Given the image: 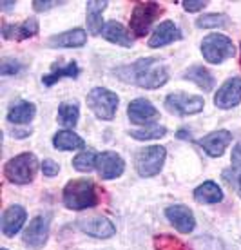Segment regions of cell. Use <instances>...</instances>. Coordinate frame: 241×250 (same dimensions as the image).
<instances>
[{
    "label": "cell",
    "mask_w": 241,
    "mask_h": 250,
    "mask_svg": "<svg viewBox=\"0 0 241 250\" xmlns=\"http://www.w3.org/2000/svg\"><path fill=\"white\" fill-rule=\"evenodd\" d=\"M116 75L120 80L136 83L143 89H158L169 80L167 67L156 58H142L132 65L116 69Z\"/></svg>",
    "instance_id": "1"
},
{
    "label": "cell",
    "mask_w": 241,
    "mask_h": 250,
    "mask_svg": "<svg viewBox=\"0 0 241 250\" xmlns=\"http://www.w3.org/2000/svg\"><path fill=\"white\" fill-rule=\"evenodd\" d=\"M98 203V196L93 182L89 180H71L64 188V205L71 210L91 208Z\"/></svg>",
    "instance_id": "2"
},
{
    "label": "cell",
    "mask_w": 241,
    "mask_h": 250,
    "mask_svg": "<svg viewBox=\"0 0 241 250\" xmlns=\"http://www.w3.org/2000/svg\"><path fill=\"white\" fill-rule=\"evenodd\" d=\"M38 169V160L35 154L31 152H24V154H19V156L11 158L9 162L6 163V169H4V174L11 183H17V185H25V183H31L35 174H37Z\"/></svg>",
    "instance_id": "3"
},
{
    "label": "cell",
    "mask_w": 241,
    "mask_h": 250,
    "mask_svg": "<svg viewBox=\"0 0 241 250\" xmlns=\"http://www.w3.org/2000/svg\"><path fill=\"white\" fill-rule=\"evenodd\" d=\"M236 53V47L232 40L219 33H210L203 38L201 42V55L207 62L210 63H221L227 58H232Z\"/></svg>",
    "instance_id": "4"
},
{
    "label": "cell",
    "mask_w": 241,
    "mask_h": 250,
    "mask_svg": "<svg viewBox=\"0 0 241 250\" xmlns=\"http://www.w3.org/2000/svg\"><path fill=\"white\" fill-rule=\"evenodd\" d=\"M118 96L116 93H112L105 87H94L93 91H89L87 94V105L89 109L96 114V118L111 122L116 114L118 109Z\"/></svg>",
    "instance_id": "5"
},
{
    "label": "cell",
    "mask_w": 241,
    "mask_h": 250,
    "mask_svg": "<svg viewBox=\"0 0 241 250\" xmlns=\"http://www.w3.org/2000/svg\"><path fill=\"white\" fill-rule=\"evenodd\" d=\"M165 147H160V145H151V147H145L136 154V170L142 178H151V176H156L163 167V162H165Z\"/></svg>",
    "instance_id": "6"
},
{
    "label": "cell",
    "mask_w": 241,
    "mask_h": 250,
    "mask_svg": "<svg viewBox=\"0 0 241 250\" xmlns=\"http://www.w3.org/2000/svg\"><path fill=\"white\" fill-rule=\"evenodd\" d=\"M160 13L161 7L156 2H138L134 9H132V15H131L129 29L136 37H143Z\"/></svg>",
    "instance_id": "7"
},
{
    "label": "cell",
    "mask_w": 241,
    "mask_h": 250,
    "mask_svg": "<svg viewBox=\"0 0 241 250\" xmlns=\"http://www.w3.org/2000/svg\"><path fill=\"white\" fill-rule=\"evenodd\" d=\"M205 102L201 96L187 93H173L165 98V107L167 111L179 116H189V114H198L203 111Z\"/></svg>",
    "instance_id": "8"
},
{
    "label": "cell",
    "mask_w": 241,
    "mask_h": 250,
    "mask_svg": "<svg viewBox=\"0 0 241 250\" xmlns=\"http://www.w3.org/2000/svg\"><path fill=\"white\" fill-rule=\"evenodd\" d=\"M96 170H98L100 178L104 180H114L118 176L124 174L125 170V162L124 158L112 152V150H105L96 158Z\"/></svg>",
    "instance_id": "9"
},
{
    "label": "cell",
    "mask_w": 241,
    "mask_h": 250,
    "mask_svg": "<svg viewBox=\"0 0 241 250\" xmlns=\"http://www.w3.org/2000/svg\"><path fill=\"white\" fill-rule=\"evenodd\" d=\"M241 102V78H229L218 89L216 96H214V104L219 109H232Z\"/></svg>",
    "instance_id": "10"
},
{
    "label": "cell",
    "mask_w": 241,
    "mask_h": 250,
    "mask_svg": "<svg viewBox=\"0 0 241 250\" xmlns=\"http://www.w3.org/2000/svg\"><path fill=\"white\" fill-rule=\"evenodd\" d=\"M165 216L167 219L174 225L176 230H179L181 234H189V232L194 230L196 227V219H194V214L189 207L185 205H173L165 210Z\"/></svg>",
    "instance_id": "11"
},
{
    "label": "cell",
    "mask_w": 241,
    "mask_h": 250,
    "mask_svg": "<svg viewBox=\"0 0 241 250\" xmlns=\"http://www.w3.org/2000/svg\"><path fill=\"white\" fill-rule=\"evenodd\" d=\"M232 142V134L229 131H216V132H210L207 136H203L199 140L198 144L203 147V150L212 158H219L223 156L225 149L229 147V144Z\"/></svg>",
    "instance_id": "12"
},
{
    "label": "cell",
    "mask_w": 241,
    "mask_h": 250,
    "mask_svg": "<svg viewBox=\"0 0 241 250\" xmlns=\"http://www.w3.org/2000/svg\"><path fill=\"white\" fill-rule=\"evenodd\" d=\"M47 234H49V219L45 218V216H37L29 223V227L25 229L24 241L25 245H29L33 249H40L45 243Z\"/></svg>",
    "instance_id": "13"
},
{
    "label": "cell",
    "mask_w": 241,
    "mask_h": 250,
    "mask_svg": "<svg viewBox=\"0 0 241 250\" xmlns=\"http://www.w3.org/2000/svg\"><path fill=\"white\" fill-rule=\"evenodd\" d=\"M127 114L132 124H142L147 125L154 118H158V109L145 98H136L132 100L127 107Z\"/></svg>",
    "instance_id": "14"
},
{
    "label": "cell",
    "mask_w": 241,
    "mask_h": 250,
    "mask_svg": "<svg viewBox=\"0 0 241 250\" xmlns=\"http://www.w3.org/2000/svg\"><path fill=\"white\" fill-rule=\"evenodd\" d=\"M179 38H181V31H179L178 25L171 20H165L153 31V35L149 38V47H163V45L173 44Z\"/></svg>",
    "instance_id": "15"
},
{
    "label": "cell",
    "mask_w": 241,
    "mask_h": 250,
    "mask_svg": "<svg viewBox=\"0 0 241 250\" xmlns=\"http://www.w3.org/2000/svg\"><path fill=\"white\" fill-rule=\"evenodd\" d=\"M80 230L93 236V238L100 239H107L116 234V227L112 225L107 218H102V216H96V218H89V219H82L80 221Z\"/></svg>",
    "instance_id": "16"
},
{
    "label": "cell",
    "mask_w": 241,
    "mask_h": 250,
    "mask_svg": "<svg viewBox=\"0 0 241 250\" xmlns=\"http://www.w3.org/2000/svg\"><path fill=\"white\" fill-rule=\"evenodd\" d=\"M25 210L20 205H11L2 214V232L7 238H13L17 232L24 227Z\"/></svg>",
    "instance_id": "17"
},
{
    "label": "cell",
    "mask_w": 241,
    "mask_h": 250,
    "mask_svg": "<svg viewBox=\"0 0 241 250\" xmlns=\"http://www.w3.org/2000/svg\"><path fill=\"white\" fill-rule=\"evenodd\" d=\"M87 42V33L80 27L71 29V31L60 33L49 38V47H82Z\"/></svg>",
    "instance_id": "18"
},
{
    "label": "cell",
    "mask_w": 241,
    "mask_h": 250,
    "mask_svg": "<svg viewBox=\"0 0 241 250\" xmlns=\"http://www.w3.org/2000/svg\"><path fill=\"white\" fill-rule=\"evenodd\" d=\"M102 37L105 40H109L111 44L122 45V47H131L132 45V37H131L129 31L120 22H107L104 25Z\"/></svg>",
    "instance_id": "19"
},
{
    "label": "cell",
    "mask_w": 241,
    "mask_h": 250,
    "mask_svg": "<svg viewBox=\"0 0 241 250\" xmlns=\"http://www.w3.org/2000/svg\"><path fill=\"white\" fill-rule=\"evenodd\" d=\"M37 33H38L37 19H27L24 24H20V25L6 24L2 27V35H4V38H7V40H11V38L25 40V38H29V37H35Z\"/></svg>",
    "instance_id": "20"
},
{
    "label": "cell",
    "mask_w": 241,
    "mask_h": 250,
    "mask_svg": "<svg viewBox=\"0 0 241 250\" xmlns=\"http://www.w3.org/2000/svg\"><path fill=\"white\" fill-rule=\"evenodd\" d=\"M109 2H87V29L93 33V35H100L104 31V25H102V13L105 11Z\"/></svg>",
    "instance_id": "21"
},
{
    "label": "cell",
    "mask_w": 241,
    "mask_h": 250,
    "mask_svg": "<svg viewBox=\"0 0 241 250\" xmlns=\"http://www.w3.org/2000/svg\"><path fill=\"white\" fill-rule=\"evenodd\" d=\"M183 78L194 82L203 91H210V89L214 87V76L210 75V71L205 69L203 65H192V67H189L183 73Z\"/></svg>",
    "instance_id": "22"
},
{
    "label": "cell",
    "mask_w": 241,
    "mask_h": 250,
    "mask_svg": "<svg viewBox=\"0 0 241 250\" xmlns=\"http://www.w3.org/2000/svg\"><path fill=\"white\" fill-rule=\"evenodd\" d=\"M35 114H37V107L31 102H19L9 109L7 120L11 124H27L35 118Z\"/></svg>",
    "instance_id": "23"
},
{
    "label": "cell",
    "mask_w": 241,
    "mask_h": 250,
    "mask_svg": "<svg viewBox=\"0 0 241 250\" xmlns=\"http://www.w3.org/2000/svg\"><path fill=\"white\" fill-rule=\"evenodd\" d=\"M53 145L60 150H78L86 147V142L73 131H58L53 138Z\"/></svg>",
    "instance_id": "24"
},
{
    "label": "cell",
    "mask_w": 241,
    "mask_h": 250,
    "mask_svg": "<svg viewBox=\"0 0 241 250\" xmlns=\"http://www.w3.org/2000/svg\"><path fill=\"white\" fill-rule=\"evenodd\" d=\"M194 200L198 203H219L223 200V192L221 188L218 187V183L214 182H205L203 185H199L196 190H194Z\"/></svg>",
    "instance_id": "25"
},
{
    "label": "cell",
    "mask_w": 241,
    "mask_h": 250,
    "mask_svg": "<svg viewBox=\"0 0 241 250\" xmlns=\"http://www.w3.org/2000/svg\"><path fill=\"white\" fill-rule=\"evenodd\" d=\"M78 73H80V69H78L76 62H69L66 67H55L53 69V73L42 76V82L45 83V85H53V83L58 82L60 78H76Z\"/></svg>",
    "instance_id": "26"
},
{
    "label": "cell",
    "mask_w": 241,
    "mask_h": 250,
    "mask_svg": "<svg viewBox=\"0 0 241 250\" xmlns=\"http://www.w3.org/2000/svg\"><path fill=\"white\" fill-rule=\"evenodd\" d=\"M78 116H80V111H78V105L76 104H69V102H64L58 107V120L64 127H69L73 129L74 125L78 124Z\"/></svg>",
    "instance_id": "27"
},
{
    "label": "cell",
    "mask_w": 241,
    "mask_h": 250,
    "mask_svg": "<svg viewBox=\"0 0 241 250\" xmlns=\"http://www.w3.org/2000/svg\"><path fill=\"white\" fill-rule=\"evenodd\" d=\"M96 158L98 154H94L93 150H84L73 160V167L80 172H91L96 167Z\"/></svg>",
    "instance_id": "28"
},
{
    "label": "cell",
    "mask_w": 241,
    "mask_h": 250,
    "mask_svg": "<svg viewBox=\"0 0 241 250\" xmlns=\"http://www.w3.org/2000/svg\"><path fill=\"white\" fill-rule=\"evenodd\" d=\"M229 24L227 15H218V13H210V15H203L196 20V25L201 29H218V27H225Z\"/></svg>",
    "instance_id": "29"
},
{
    "label": "cell",
    "mask_w": 241,
    "mask_h": 250,
    "mask_svg": "<svg viewBox=\"0 0 241 250\" xmlns=\"http://www.w3.org/2000/svg\"><path fill=\"white\" fill-rule=\"evenodd\" d=\"M154 245H156V250H189L179 239L173 238V236H169V234L158 236V238L154 239Z\"/></svg>",
    "instance_id": "30"
},
{
    "label": "cell",
    "mask_w": 241,
    "mask_h": 250,
    "mask_svg": "<svg viewBox=\"0 0 241 250\" xmlns=\"http://www.w3.org/2000/svg\"><path fill=\"white\" fill-rule=\"evenodd\" d=\"M167 129L161 127V125H153V127H147V129H142V131H131V136L134 140H156V138L165 136Z\"/></svg>",
    "instance_id": "31"
},
{
    "label": "cell",
    "mask_w": 241,
    "mask_h": 250,
    "mask_svg": "<svg viewBox=\"0 0 241 250\" xmlns=\"http://www.w3.org/2000/svg\"><path fill=\"white\" fill-rule=\"evenodd\" d=\"M42 172H44V176L53 178V176H56L58 172H60V165H58L56 162H53V160H44L42 162Z\"/></svg>",
    "instance_id": "32"
},
{
    "label": "cell",
    "mask_w": 241,
    "mask_h": 250,
    "mask_svg": "<svg viewBox=\"0 0 241 250\" xmlns=\"http://www.w3.org/2000/svg\"><path fill=\"white\" fill-rule=\"evenodd\" d=\"M20 71V63L17 60H4L2 62V67H0V73L2 75H15Z\"/></svg>",
    "instance_id": "33"
},
{
    "label": "cell",
    "mask_w": 241,
    "mask_h": 250,
    "mask_svg": "<svg viewBox=\"0 0 241 250\" xmlns=\"http://www.w3.org/2000/svg\"><path fill=\"white\" fill-rule=\"evenodd\" d=\"M58 4H62V2H56V0H45V2L35 0V2H33V7H35V11H47L51 7L58 6Z\"/></svg>",
    "instance_id": "34"
},
{
    "label": "cell",
    "mask_w": 241,
    "mask_h": 250,
    "mask_svg": "<svg viewBox=\"0 0 241 250\" xmlns=\"http://www.w3.org/2000/svg\"><path fill=\"white\" fill-rule=\"evenodd\" d=\"M205 6H207V2H203V0H187V2H183V7H185V11H189V13L199 11V9H203Z\"/></svg>",
    "instance_id": "35"
},
{
    "label": "cell",
    "mask_w": 241,
    "mask_h": 250,
    "mask_svg": "<svg viewBox=\"0 0 241 250\" xmlns=\"http://www.w3.org/2000/svg\"><path fill=\"white\" fill-rule=\"evenodd\" d=\"M232 165L234 167H241V142L236 144V147L232 149Z\"/></svg>",
    "instance_id": "36"
},
{
    "label": "cell",
    "mask_w": 241,
    "mask_h": 250,
    "mask_svg": "<svg viewBox=\"0 0 241 250\" xmlns=\"http://www.w3.org/2000/svg\"><path fill=\"white\" fill-rule=\"evenodd\" d=\"M15 4H17V2H2V9H4V11H9V9H13V7H15Z\"/></svg>",
    "instance_id": "37"
},
{
    "label": "cell",
    "mask_w": 241,
    "mask_h": 250,
    "mask_svg": "<svg viewBox=\"0 0 241 250\" xmlns=\"http://www.w3.org/2000/svg\"><path fill=\"white\" fill-rule=\"evenodd\" d=\"M240 192H241V176H240Z\"/></svg>",
    "instance_id": "38"
},
{
    "label": "cell",
    "mask_w": 241,
    "mask_h": 250,
    "mask_svg": "<svg viewBox=\"0 0 241 250\" xmlns=\"http://www.w3.org/2000/svg\"><path fill=\"white\" fill-rule=\"evenodd\" d=\"M2 250H7V249H2Z\"/></svg>",
    "instance_id": "39"
}]
</instances>
